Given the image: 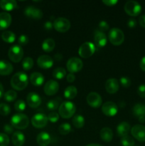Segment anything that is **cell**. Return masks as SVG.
I'll list each match as a JSON object with an SVG mask.
<instances>
[{"label":"cell","instance_id":"cell-36","mask_svg":"<svg viewBox=\"0 0 145 146\" xmlns=\"http://www.w3.org/2000/svg\"><path fill=\"white\" fill-rule=\"evenodd\" d=\"M58 131H59V133L61 135H65L69 133L70 132H71L72 128H71V125L69 123H64L61 124L60 125L59 128H58Z\"/></svg>","mask_w":145,"mask_h":146},{"label":"cell","instance_id":"cell-8","mask_svg":"<svg viewBox=\"0 0 145 146\" xmlns=\"http://www.w3.org/2000/svg\"><path fill=\"white\" fill-rule=\"evenodd\" d=\"M53 28L58 32H66L71 28V22L67 19L58 17L53 21Z\"/></svg>","mask_w":145,"mask_h":146},{"label":"cell","instance_id":"cell-43","mask_svg":"<svg viewBox=\"0 0 145 146\" xmlns=\"http://www.w3.org/2000/svg\"><path fill=\"white\" fill-rule=\"evenodd\" d=\"M120 84L125 88H128L131 85V80L128 77L124 76L120 78Z\"/></svg>","mask_w":145,"mask_h":146},{"label":"cell","instance_id":"cell-30","mask_svg":"<svg viewBox=\"0 0 145 146\" xmlns=\"http://www.w3.org/2000/svg\"><path fill=\"white\" fill-rule=\"evenodd\" d=\"M78 94V90L73 86H68L64 91V96L67 99H73Z\"/></svg>","mask_w":145,"mask_h":146},{"label":"cell","instance_id":"cell-24","mask_svg":"<svg viewBox=\"0 0 145 146\" xmlns=\"http://www.w3.org/2000/svg\"><path fill=\"white\" fill-rule=\"evenodd\" d=\"M30 81L35 86H41L44 82V76L39 72H34L30 76Z\"/></svg>","mask_w":145,"mask_h":146},{"label":"cell","instance_id":"cell-18","mask_svg":"<svg viewBox=\"0 0 145 146\" xmlns=\"http://www.w3.org/2000/svg\"><path fill=\"white\" fill-rule=\"evenodd\" d=\"M119 88V82L116 78H109L105 83V89L109 94H115L118 91Z\"/></svg>","mask_w":145,"mask_h":146},{"label":"cell","instance_id":"cell-16","mask_svg":"<svg viewBox=\"0 0 145 146\" xmlns=\"http://www.w3.org/2000/svg\"><path fill=\"white\" fill-rule=\"evenodd\" d=\"M44 92L48 96H53L59 90V84L54 80H50L44 86Z\"/></svg>","mask_w":145,"mask_h":146},{"label":"cell","instance_id":"cell-52","mask_svg":"<svg viewBox=\"0 0 145 146\" xmlns=\"http://www.w3.org/2000/svg\"><path fill=\"white\" fill-rule=\"evenodd\" d=\"M66 78H67V81H68V82L72 83L75 80V76L73 74H71V73H70L69 74H68Z\"/></svg>","mask_w":145,"mask_h":146},{"label":"cell","instance_id":"cell-41","mask_svg":"<svg viewBox=\"0 0 145 146\" xmlns=\"http://www.w3.org/2000/svg\"><path fill=\"white\" fill-rule=\"evenodd\" d=\"M9 138L5 133H0V146H8Z\"/></svg>","mask_w":145,"mask_h":146},{"label":"cell","instance_id":"cell-2","mask_svg":"<svg viewBox=\"0 0 145 146\" xmlns=\"http://www.w3.org/2000/svg\"><path fill=\"white\" fill-rule=\"evenodd\" d=\"M28 124H29V119L25 114L18 113L11 117V125L16 129H26L28 126Z\"/></svg>","mask_w":145,"mask_h":146},{"label":"cell","instance_id":"cell-3","mask_svg":"<svg viewBox=\"0 0 145 146\" xmlns=\"http://www.w3.org/2000/svg\"><path fill=\"white\" fill-rule=\"evenodd\" d=\"M59 115L63 118H70L75 114L76 111V107L73 103L71 101H64L60 105Z\"/></svg>","mask_w":145,"mask_h":146},{"label":"cell","instance_id":"cell-12","mask_svg":"<svg viewBox=\"0 0 145 146\" xmlns=\"http://www.w3.org/2000/svg\"><path fill=\"white\" fill-rule=\"evenodd\" d=\"M132 135L139 142L145 141V126L142 125H135L131 129Z\"/></svg>","mask_w":145,"mask_h":146},{"label":"cell","instance_id":"cell-9","mask_svg":"<svg viewBox=\"0 0 145 146\" xmlns=\"http://www.w3.org/2000/svg\"><path fill=\"white\" fill-rule=\"evenodd\" d=\"M66 66L68 71L71 74H73V73L78 72L82 69L83 66V63L79 58L72 57L68 61Z\"/></svg>","mask_w":145,"mask_h":146},{"label":"cell","instance_id":"cell-28","mask_svg":"<svg viewBox=\"0 0 145 146\" xmlns=\"http://www.w3.org/2000/svg\"><path fill=\"white\" fill-rule=\"evenodd\" d=\"M55 46V41L51 38H48L45 39L42 44V49L47 53H50L53 51Z\"/></svg>","mask_w":145,"mask_h":146},{"label":"cell","instance_id":"cell-57","mask_svg":"<svg viewBox=\"0 0 145 146\" xmlns=\"http://www.w3.org/2000/svg\"><path fill=\"white\" fill-rule=\"evenodd\" d=\"M86 146H102L100 144H95V143H92V144H89V145H87Z\"/></svg>","mask_w":145,"mask_h":146},{"label":"cell","instance_id":"cell-14","mask_svg":"<svg viewBox=\"0 0 145 146\" xmlns=\"http://www.w3.org/2000/svg\"><path fill=\"white\" fill-rule=\"evenodd\" d=\"M24 14L28 18L34 19H41L43 17L42 11L32 6H28L25 9Z\"/></svg>","mask_w":145,"mask_h":146},{"label":"cell","instance_id":"cell-53","mask_svg":"<svg viewBox=\"0 0 145 146\" xmlns=\"http://www.w3.org/2000/svg\"><path fill=\"white\" fill-rule=\"evenodd\" d=\"M139 66H140V68L142 71H145V56H144L143 58L141 59L140 64H139Z\"/></svg>","mask_w":145,"mask_h":146},{"label":"cell","instance_id":"cell-26","mask_svg":"<svg viewBox=\"0 0 145 146\" xmlns=\"http://www.w3.org/2000/svg\"><path fill=\"white\" fill-rule=\"evenodd\" d=\"M17 3L14 0H1L0 1V7L6 11H10L16 8Z\"/></svg>","mask_w":145,"mask_h":146},{"label":"cell","instance_id":"cell-10","mask_svg":"<svg viewBox=\"0 0 145 146\" xmlns=\"http://www.w3.org/2000/svg\"><path fill=\"white\" fill-rule=\"evenodd\" d=\"M87 103L92 108H98L101 106L102 103V99L100 95L96 92H90L86 98Z\"/></svg>","mask_w":145,"mask_h":146},{"label":"cell","instance_id":"cell-46","mask_svg":"<svg viewBox=\"0 0 145 146\" xmlns=\"http://www.w3.org/2000/svg\"><path fill=\"white\" fill-rule=\"evenodd\" d=\"M137 94L141 98H145V84H141L138 87Z\"/></svg>","mask_w":145,"mask_h":146},{"label":"cell","instance_id":"cell-33","mask_svg":"<svg viewBox=\"0 0 145 146\" xmlns=\"http://www.w3.org/2000/svg\"><path fill=\"white\" fill-rule=\"evenodd\" d=\"M66 75V71L62 67H58L53 71V76L58 80H61Z\"/></svg>","mask_w":145,"mask_h":146},{"label":"cell","instance_id":"cell-23","mask_svg":"<svg viewBox=\"0 0 145 146\" xmlns=\"http://www.w3.org/2000/svg\"><path fill=\"white\" fill-rule=\"evenodd\" d=\"M131 131V127L128 123L122 122L117 127V133L120 137H125L128 135V133Z\"/></svg>","mask_w":145,"mask_h":146},{"label":"cell","instance_id":"cell-31","mask_svg":"<svg viewBox=\"0 0 145 146\" xmlns=\"http://www.w3.org/2000/svg\"><path fill=\"white\" fill-rule=\"evenodd\" d=\"M1 38L7 43H13L16 39V35L11 31H6L1 34Z\"/></svg>","mask_w":145,"mask_h":146},{"label":"cell","instance_id":"cell-5","mask_svg":"<svg viewBox=\"0 0 145 146\" xmlns=\"http://www.w3.org/2000/svg\"><path fill=\"white\" fill-rule=\"evenodd\" d=\"M125 11L128 15L131 17H136L142 11L140 4L136 1H128L125 4Z\"/></svg>","mask_w":145,"mask_h":146},{"label":"cell","instance_id":"cell-11","mask_svg":"<svg viewBox=\"0 0 145 146\" xmlns=\"http://www.w3.org/2000/svg\"><path fill=\"white\" fill-rule=\"evenodd\" d=\"M48 118L43 113H36L31 118V123L35 128H44L48 123Z\"/></svg>","mask_w":145,"mask_h":146},{"label":"cell","instance_id":"cell-55","mask_svg":"<svg viewBox=\"0 0 145 146\" xmlns=\"http://www.w3.org/2000/svg\"><path fill=\"white\" fill-rule=\"evenodd\" d=\"M4 95V88H3L2 84L0 83V98L3 96Z\"/></svg>","mask_w":145,"mask_h":146},{"label":"cell","instance_id":"cell-6","mask_svg":"<svg viewBox=\"0 0 145 146\" xmlns=\"http://www.w3.org/2000/svg\"><path fill=\"white\" fill-rule=\"evenodd\" d=\"M23 56H24V50L21 46L14 45L9 50L8 56L13 62H19L22 59Z\"/></svg>","mask_w":145,"mask_h":146},{"label":"cell","instance_id":"cell-54","mask_svg":"<svg viewBox=\"0 0 145 146\" xmlns=\"http://www.w3.org/2000/svg\"><path fill=\"white\" fill-rule=\"evenodd\" d=\"M62 55L61 54H55V56H54V58H55V61H61V59H62Z\"/></svg>","mask_w":145,"mask_h":146},{"label":"cell","instance_id":"cell-20","mask_svg":"<svg viewBox=\"0 0 145 146\" xmlns=\"http://www.w3.org/2000/svg\"><path fill=\"white\" fill-rule=\"evenodd\" d=\"M11 23V16L8 12L0 13V30L8 28Z\"/></svg>","mask_w":145,"mask_h":146},{"label":"cell","instance_id":"cell-50","mask_svg":"<svg viewBox=\"0 0 145 146\" xmlns=\"http://www.w3.org/2000/svg\"><path fill=\"white\" fill-rule=\"evenodd\" d=\"M139 24L143 28H145V14L142 15L139 19Z\"/></svg>","mask_w":145,"mask_h":146},{"label":"cell","instance_id":"cell-19","mask_svg":"<svg viewBox=\"0 0 145 146\" xmlns=\"http://www.w3.org/2000/svg\"><path fill=\"white\" fill-rule=\"evenodd\" d=\"M94 41L95 44L98 47H104L107 44V36L105 33L100 31L99 30H97L95 33V36H94Z\"/></svg>","mask_w":145,"mask_h":146},{"label":"cell","instance_id":"cell-38","mask_svg":"<svg viewBox=\"0 0 145 146\" xmlns=\"http://www.w3.org/2000/svg\"><path fill=\"white\" fill-rule=\"evenodd\" d=\"M121 144L122 146H134V141L132 137L126 135L121 138Z\"/></svg>","mask_w":145,"mask_h":146},{"label":"cell","instance_id":"cell-27","mask_svg":"<svg viewBox=\"0 0 145 146\" xmlns=\"http://www.w3.org/2000/svg\"><path fill=\"white\" fill-rule=\"evenodd\" d=\"M101 139L105 142H110L113 138V133L109 128H103L100 133Z\"/></svg>","mask_w":145,"mask_h":146},{"label":"cell","instance_id":"cell-17","mask_svg":"<svg viewBox=\"0 0 145 146\" xmlns=\"http://www.w3.org/2000/svg\"><path fill=\"white\" fill-rule=\"evenodd\" d=\"M27 104L31 108H38L41 104V98L38 94L36 93L31 92L28 94L26 97Z\"/></svg>","mask_w":145,"mask_h":146},{"label":"cell","instance_id":"cell-34","mask_svg":"<svg viewBox=\"0 0 145 146\" xmlns=\"http://www.w3.org/2000/svg\"><path fill=\"white\" fill-rule=\"evenodd\" d=\"M61 102V98H58L56 99L51 100L47 103V108L50 111H55L59 107V104Z\"/></svg>","mask_w":145,"mask_h":146},{"label":"cell","instance_id":"cell-13","mask_svg":"<svg viewBox=\"0 0 145 146\" xmlns=\"http://www.w3.org/2000/svg\"><path fill=\"white\" fill-rule=\"evenodd\" d=\"M102 111L107 116H115L118 112V107L114 102L108 101L102 105Z\"/></svg>","mask_w":145,"mask_h":146},{"label":"cell","instance_id":"cell-29","mask_svg":"<svg viewBox=\"0 0 145 146\" xmlns=\"http://www.w3.org/2000/svg\"><path fill=\"white\" fill-rule=\"evenodd\" d=\"M132 112L134 115L138 118L140 117H145V106L142 104H136L134 106Z\"/></svg>","mask_w":145,"mask_h":146},{"label":"cell","instance_id":"cell-35","mask_svg":"<svg viewBox=\"0 0 145 146\" xmlns=\"http://www.w3.org/2000/svg\"><path fill=\"white\" fill-rule=\"evenodd\" d=\"M17 94L15 91L9 90L4 94V98L7 102H12L16 98Z\"/></svg>","mask_w":145,"mask_h":146},{"label":"cell","instance_id":"cell-1","mask_svg":"<svg viewBox=\"0 0 145 146\" xmlns=\"http://www.w3.org/2000/svg\"><path fill=\"white\" fill-rule=\"evenodd\" d=\"M28 83V76L24 72H18L14 74L11 80V86L16 91L25 89Z\"/></svg>","mask_w":145,"mask_h":146},{"label":"cell","instance_id":"cell-42","mask_svg":"<svg viewBox=\"0 0 145 146\" xmlns=\"http://www.w3.org/2000/svg\"><path fill=\"white\" fill-rule=\"evenodd\" d=\"M48 120L51 123H56L59 120V114L56 112H51L47 116Z\"/></svg>","mask_w":145,"mask_h":146},{"label":"cell","instance_id":"cell-22","mask_svg":"<svg viewBox=\"0 0 145 146\" xmlns=\"http://www.w3.org/2000/svg\"><path fill=\"white\" fill-rule=\"evenodd\" d=\"M51 136L46 132H41L36 138L37 143L40 146H48L51 143Z\"/></svg>","mask_w":145,"mask_h":146},{"label":"cell","instance_id":"cell-15","mask_svg":"<svg viewBox=\"0 0 145 146\" xmlns=\"http://www.w3.org/2000/svg\"><path fill=\"white\" fill-rule=\"evenodd\" d=\"M37 64L42 69H48L53 65V60L48 55H42L37 59Z\"/></svg>","mask_w":145,"mask_h":146},{"label":"cell","instance_id":"cell-47","mask_svg":"<svg viewBox=\"0 0 145 146\" xmlns=\"http://www.w3.org/2000/svg\"><path fill=\"white\" fill-rule=\"evenodd\" d=\"M4 131L6 133L11 134L14 132V127L11 124H6L4 126Z\"/></svg>","mask_w":145,"mask_h":146},{"label":"cell","instance_id":"cell-40","mask_svg":"<svg viewBox=\"0 0 145 146\" xmlns=\"http://www.w3.org/2000/svg\"><path fill=\"white\" fill-rule=\"evenodd\" d=\"M26 106V103L23 100H18L14 104V108H15L16 111H18V112L24 111L25 110Z\"/></svg>","mask_w":145,"mask_h":146},{"label":"cell","instance_id":"cell-7","mask_svg":"<svg viewBox=\"0 0 145 146\" xmlns=\"http://www.w3.org/2000/svg\"><path fill=\"white\" fill-rule=\"evenodd\" d=\"M95 51V44L91 42H85L80 46L78 54L82 58H88L92 56Z\"/></svg>","mask_w":145,"mask_h":146},{"label":"cell","instance_id":"cell-32","mask_svg":"<svg viewBox=\"0 0 145 146\" xmlns=\"http://www.w3.org/2000/svg\"><path fill=\"white\" fill-rule=\"evenodd\" d=\"M72 125L77 128H81L85 125V118L82 115H77L73 117L72 120Z\"/></svg>","mask_w":145,"mask_h":146},{"label":"cell","instance_id":"cell-51","mask_svg":"<svg viewBox=\"0 0 145 146\" xmlns=\"http://www.w3.org/2000/svg\"><path fill=\"white\" fill-rule=\"evenodd\" d=\"M44 27L46 30H51L53 27V24L51 21H47L44 24Z\"/></svg>","mask_w":145,"mask_h":146},{"label":"cell","instance_id":"cell-44","mask_svg":"<svg viewBox=\"0 0 145 146\" xmlns=\"http://www.w3.org/2000/svg\"><path fill=\"white\" fill-rule=\"evenodd\" d=\"M109 24H107V22L105 21H101L99 23V25H98V29H99V31H107L109 29Z\"/></svg>","mask_w":145,"mask_h":146},{"label":"cell","instance_id":"cell-21","mask_svg":"<svg viewBox=\"0 0 145 146\" xmlns=\"http://www.w3.org/2000/svg\"><path fill=\"white\" fill-rule=\"evenodd\" d=\"M13 71V66L5 60H0V75L8 76Z\"/></svg>","mask_w":145,"mask_h":146},{"label":"cell","instance_id":"cell-37","mask_svg":"<svg viewBox=\"0 0 145 146\" xmlns=\"http://www.w3.org/2000/svg\"><path fill=\"white\" fill-rule=\"evenodd\" d=\"M34 66V60L31 57H26L22 61V67L25 71H28Z\"/></svg>","mask_w":145,"mask_h":146},{"label":"cell","instance_id":"cell-25","mask_svg":"<svg viewBox=\"0 0 145 146\" xmlns=\"http://www.w3.org/2000/svg\"><path fill=\"white\" fill-rule=\"evenodd\" d=\"M11 141L15 146H22L25 143V136L23 133L20 131H16L13 133Z\"/></svg>","mask_w":145,"mask_h":146},{"label":"cell","instance_id":"cell-39","mask_svg":"<svg viewBox=\"0 0 145 146\" xmlns=\"http://www.w3.org/2000/svg\"><path fill=\"white\" fill-rule=\"evenodd\" d=\"M11 113V108L7 104H0V114L1 115H8Z\"/></svg>","mask_w":145,"mask_h":146},{"label":"cell","instance_id":"cell-45","mask_svg":"<svg viewBox=\"0 0 145 146\" xmlns=\"http://www.w3.org/2000/svg\"><path fill=\"white\" fill-rule=\"evenodd\" d=\"M18 44L20 46H25L28 43V38L26 35H21L18 39Z\"/></svg>","mask_w":145,"mask_h":146},{"label":"cell","instance_id":"cell-4","mask_svg":"<svg viewBox=\"0 0 145 146\" xmlns=\"http://www.w3.org/2000/svg\"><path fill=\"white\" fill-rule=\"evenodd\" d=\"M108 38L111 44L115 46H119L124 42L125 34L123 31L118 28H112L109 31Z\"/></svg>","mask_w":145,"mask_h":146},{"label":"cell","instance_id":"cell-48","mask_svg":"<svg viewBox=\"0 0 145 146\" xmlns=\"http://www.w3.org/2000/svg\"><path fill=\"white\" fill-rule=\"evenodd\" d=\"M102 2L106 6L112 7V6H115L118 2V1H117V0H104V1H102Z\"/></svg>","mask_w":145,"mask_h":146},{"label":"cell","instance_id":"cell-56","mask_svg":"<svg viewBox=\"0 0 145 146\" xmlns=\"http://www.w3.org/2000/svg\"><path fill=\"white\" fill-rule=\"evenodd\" d=\"M139 121L140 123H144L145 122V117H140V118H138Z\"/></svg>","mask_w":145,"mask_h":146},{"label":"cell","instance_id":"cell-49","mask_svg":"<svg viewBox=\"0 0 145 146\" xmlns=\"http://www.w3.org/2000/svg\"><path fill=\"white\" fill-rule=\"evenodd\" d=\"M127 26L131 29L134 28L136 26V21L134 19H130L127 21Z\"/></svg>","mask_w":145,"mask_h":146}]
</instances>
